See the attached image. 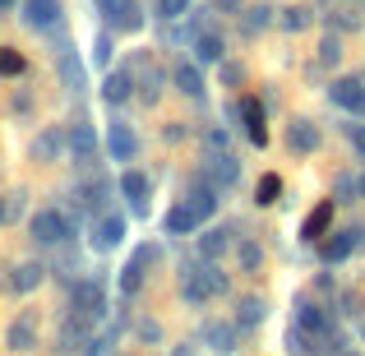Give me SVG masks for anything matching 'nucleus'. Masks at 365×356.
<instances>
[{
    "mask_svg": "<svg viewBox=\"0 0 365 356\" xmlns=\"http://www.w3.org/2000/svg\"><path fill=\"white\" fill-rule=\"evenodd\" d=\"M319 143H324V134H319L314 121H292L287 125V148L292 153H319Z\"/></svg>",
    "mask_w": 365,
    "mask_h": 356,
    "instance_id": "nucleus-17",
    "label": "nucleus"
},
{
    "mask_svg": "<svg viewBox=\"0 0 365 356\" xmlns=\"http://www.w3.org/2000/svg\"><path fill=\"white\" fill-rule=\"evenodd\" d=\"M28 70V61L14 51V46H0V79H19Z\"/></svg>",
    "mask_w": 365,
    "mask_h": 356,
    "instance_id": "nucleus-34",
    "label": "nucleus"
},
{
    "mask_svg": "<svg viewBox=\"0 0 365 356\" xmlns=\"http://www.w3.org/2000/svg\"><path fill=\"white\" fill-rule=\"evenodd\" d=\"M329 102L342 107V111H351V116H365V79H361V74H342V79H333Z\"/></svg>",
    "mask_w": 365,
    "mask_h": 356,
    "instance_id": "nucleus-7",
    "label": "nucleus"
},
{
    "mask_svg": "<svg viewBox=\"0 0 365 356\" xmlns=\"http://www.w3.org/2000/svg\"><path fill=\"white\" fill-rule=\"evenodd\" d=\"M5 347L9 352H37V315L24 310L14 324L5 329Z\"/></svg>",
    "mask_w": 365,
    "mask_h": 356,
    "instance_id": "nucleus-14",
    "label": "nucleus"
},
{
    "mask_svg": "<svg viewBox=\"0 0 365 356\" xmlns=\"http://www.w3.org/2000/svg\"><path fill=\"white\" fill-rule=\"evenodd\" d=\"M347 139L356 143V153L365 158V125H347Z\"/></svg>",
    "mask_w": 365,
    "mask_h": 356,
    "instance_id": "nucleus-42",
    "label": "nucleus"
},
{
    "mask_svg": "<svg viewBox=\"0 0 365 356\" xmlns=\"http://www.w3.org/2000/svg\"><path fill=\"white\" fill-rule=\"evenodd\" d=\"M185 208L199 218V223H208V218L217 213V185H213V180H195L190 195H185Z\"/></svg>",
    "mask_w": 365,
    "mask_h": 356,
    "instance_id": "nucleus-16",
    "label": "nucleus"
},
{
    "mask_svg": "<svg viewBox=\"0 0 365 356\" xmlns=\"http://www.w3.org/2000/svg\"><path fill=\"white\" fill-rule=\"evenodd\" d=\"M329 223H333V199H324V204L310 208V218L301 223V240H319L324 232H329Z\"/></svg>",
    "mask_w": 365,
    "mask_h": 356,
    "instance_id": "nucleus-25",
    "label": "nucleus"
},
{
    "mask_svg": "<svg viewBox=\"0 0 365 356\" xmlns=\"http://www.w3.org/2000/svg\"><path fill=\"white\" fill-rule=\"evenodd\" d=\"M120 240H125V213H98V223H93V250L107 255Z\"/></svg>",
    "mask_w": 365,
    "mask_h": 356,
    "instance_id": "nucleus-12",
    "label": "nucleus"
},
{
    "mask_svg": "<svg viewBox=\"0 0 365 356\" xmlns=\"http://www.w3.org/2000/svg\"><path fill=\"white\" fill-rule=\"evenodd\" d=\"M227 250H232V232H227V227H208V232L199 236V255L204 259H222Z\"/></svg>",
    "mask_w": 365,
    "mask_h": 356,
    "instance_id": "nucleus-26",
    "label": "nucleus"
},
{
    "mask_svg": "<svg viewBox=\"0 0 365 356\" xmlns=\"http://www.w3.org/2000/svg\"><path fill=\"white\" fill-rule=\"evenodd\" d=\"M277 195H282V176L277 171H264L255 185V204H277Z\"/></svg>",
    "mask_w": 365,
    "mask_h": 356,
    "instance_id": "nucleus-31",
    "label": "nucleus"
},
{
    "mask_svg": "<svg viewBox=\"0 0 365 356\" xmlns=\"http://www.w3.org/2000/svg\"><path fill=\"white\" fill-rule=\"evenodd\" d=\"M204 342H208V347H213V352H232L236 347V333H232V324H204Z\"/></svg>",
    "mask_w": 365,
    "mask_h": 356,
    "instance_id": "nucleus-30",
    "label": "nucleus"
},
{
    "mask_svg": "<svg viewBox=\"0 0 365 356\" xmlns=\"http://www.w3.org/2000/svg\"><path fill=\"white\" fill-rule=\"evenodd\" d=\"M19 19L33 33H56L65 24V9H61V0H19Z\"/></svg>",
    "mask_w": 365,
    "mask_h": 356,
    "instance_id": "nucleus-3",
    "label": "nucleus"
},
{
    "mask_svg": "<svg viewBox=\"0 0 365 356\" xmlns=\"http://www.w3.org/2000/svg\"><path fill=\"white\" fill-rule=\"evenodd\" d=\"M65 148H70L74 167H93L98 162V130L88 121H74V130L65 134Z\"/></svg>",
    "mask_w": 365,
    "mask_h": 356,
    "instance_id": "nucleus-8",
    "label": "nucleus"
},
{
    "mask_svg": "<svg viewBox=\"0 0 365 356\" xmlns=\"http://www.w3.org/2000/svg\"><path fill=\"white\" fill-rule=\"evenodd\" d=\"M42 278H46V268H42V264H33V259H28V264H19L14 273H9V292L28 296V292H37V287H42Z\"/></svg>",
    "mask_w": 365,
    "mask_h": 356,
    "instance_id": "nucleus-24",
    "label": "nucleus"
},
{
    "mask_svg": "<svg viewBox=\"0 0 365 356\" xmlns=\"http://www.w3.org/2000/svg\"><path fill=\"white\" fill-rule=\"evenodd\" d=\"M9 223V195H0V227Z\"/></svg>",
    "mask_w": 365,
    "mask_h": 356,
    "instance_id": "nucleus-46",
    "label": "nucleus"
},
{
    "mask_svg": "<svg viewBox=\"0 0 365 356\" xmlns=\"http://www.w3.org/2000/svg\"><path fill=\"white\" fill-rule=\"evenodd\" d=\"M107 158L111 162H134V158H139V134H134L125 121H111V130H107Z\"/></svg>",
    "mask_w": 365,
    "mask_h": 356,
    "instance_id": "nucleus-11",
    "label": "nucleus"
},
{
    "mask_svg": "<svg viewBox=\"0 0 365 356\" xmlns=\"http://www.w3.org/2000/svg\"><path fill=\"white\" fill-rule=\"evenodd\" d=\"M356 190H361V199H365V171H361V176H356Z\"/></svg>",
    "mask_w": 365,
    "mask_h": 356,
    "instance_id": "nucleus-48",
    "label": "nucleus"
},
{
    "mask_svg": "<svg viewBox=\"0 0 365 356\" xmlns=\"http://www.w3.org/2000/svg\"><path fill=\"white\" fill-rule=\"evenodd\" d=\"M171 356H195V347H190V342H180V347L171 352Z\"/></svg>",
    "mask_w": 365,
    "mask_h": 356,
    "instance_id": "nucleus-47",
    "label": "nucleus"
},
{
    "mask_svg": "<svg viewBox=\"0 0 365 356\" xmlns=\"http://www.w3.org/2000/svg\"><path fill=\"white\" fill-rule=\"evenodd\" d=\"M227 292V278L217 268V259H204V264H180V296L190 305H208L213 296Z\"/></svg>",
    "mask_w": 365,
    "mask_h": 356,
    "instance_id": "nucleus-1",
    "label": "nucleus"
},
{
    "mask_svg": "<svg viewBox=\"0 0 365 356\" xmlns=\"http://www.w3.org/2000/svg\"><path fill=\"white\" fill-rule=\"evenodd\" d=\"M28 236L37 240V245H65V240L74 236V223L61 213V208H37L33 218H28Z\"/></svg>",
    "mask_w": 365,
    "mask_h": 356,
    "instance_id": "nucleus-2",
    "label": "nucleus"
},
{
    "mask_svg": "<svg viewBox=\"0 0 365 356\" xmlns=\"http://www.w3.org/2000/svg\"><path fill=\"white\" fill-rule=\"evenodd\" d=\"M273 14H277L273 5H250V9H245V33H250V37H255V33H264L268 24H277Z\"/></svg>",
    "mask_w": 365,
    "mask_h": 356,
    "instance_id": "nucleus-32",
    "label": "nucleus"
},
{
    "mask_svg": "<svg viewBox=\"0 0 365 356\" xmlns=\"http://www.w3.org/2000/svg\"><path fill=\"white\" fill-rule=\"evenodd\" d=\"M361 338H365V324H361Z\"/></svg>",
    "mask_w": 365,
    "mask_h": 356,
    "instance_id": "nucleus-50",
    "label": "nucleus"
},
{
    "mask_svg": "<svg viewBox=\"0 0 365 356\" xmlns=\"http://www.w3.org/2000/svg\"><path fill=\"white\" fill-rule=\"evenodd\" d=\"M342 61V37L338 33H324L319 37V65H338Z\"/></svg>",
    "mask_w": 365,
    "mask_h": 356,
    "instance_id": "nucleus-37",
    "label": "nucleus"
},
{
    "mask_svg": "<svg viewBox=\"0 0 365 356\" xmlns=\"http://www.w3.org/2000/svg\"><path fill=\"white\" fill-rule=\"evenodd\" d=\"M213 5H217V9H227V14H236V9H245L241 0H213Z\"/></svg>",
    "mask_w": 365,
    "mask_h": 356,
    "instance_id": "nucleus-45",
    "label": "nucleus"
},
{
    "mask_svg": "<svg viewBox=\"0 0 365 356\" xmlns=\"http://www.w3.org/2000/svg\"><path fill=\"white\" fill-rule=\"evenodd\" d=\"M130 93H134L130 70H107V79H102V102H107V107H120Z\"/></svg>",
    "mask_w": 365,
    "mask_h": 356,
    "instance_id": "nucleus-23",
    "label": "nucleus"
},
{
    "mask_svg": "<svg viewBox=\"0 0 365 356\" xmlns=\"http://www.w3.org/2000/svg\"><path fill=\"white\" fill-rule=\"evenodd\" d=\"M338 356H351V352H338Z\"/></svg>",
    "mask_w": 365,
    "mask_h": 356,
    "instance_id": "nucleus-51",
    "label": "nucleus"
},
{
    "mask_svg": "<svg viewBox=\"0 0 365 356\" xmlns=\"http://www.w3.org/2000/svg\"><path fill=\"white\" fill-rule=\"evenodd\" d=\"M222 83H232V88H241L245 83V70L236 61H222Z\"/></svg>",
    "mask_w": 365,
    "mask_h": 356,
    "instance_id": "nucleus-41",
    "label": "nucleus"
},
{
    "mask_svg": "<svg viewBox=\"0 0 365 356\" xmlns=\"http://www.w3.org/2000/svg\"><path fill=\"white\" fill-rule=\"evenodd\" d=\"M236 259H241V273H259V264H264L259 240H236Z\"/></svg>",
    "mask_w": 365,
    "mask_h": 356,
    "instance_id": "nucleus-33",
    "label": "nucleus"
},
{
    "mask_svg": "<svg viewBox=\"0 0 365 356\" xmlns=\"http://www.w3.org/2000/svg\"><path fill=\"white\" fill-rule=\"evenodd\" d=\"M158 83H162V70H148V74H143V79H139V93H143V98H148V102H158Z\"/></svg>",
    "mask_w": 365,
    "mask_h": 356,
    "instance_id": "nucleus-39",
    "label": "nucleus"
},
{
    "mask_svg": "<svg viewBox=\"0 0 365 356\" xmlns=\"http://www.w3.org/2000/svg\"><path fill=\"white\" fill-rule=\"evenodd\" d=\"M264 310H268V305L259 301V296H245V301L236 305V329H255V324H264Z\"/></svg>",
    "mask_w": 365,
    "mask_h": 356,
    "instance_id": "nucleus-28",
    "label": "nucleus"
},
{
    "mask_svg": "<svg viewBox=\"0 0 365 356\" xmlns=\"http://www.w3.org/2000/svg\"><path fill=\"white\" fill-rule=\"evenodd\" d=\"M195 227H199V218L190 213V208H185V199H180V204L167 213V236H185V232H195Z\"/></svg>",
    "mask_w": 365,
    "mask_h": 356,
    "instance_id": "nucleus-29",
    "label": "nucleus"
},
{
    "mask_svg": "<svg viewBox=\"0 0 365 356\" xmlns=\"http://www.w3.org/2000/svg\"><path fill=\"white\" fill-rule=\"evenodd\" d=\"M236 111H241V121H245V139L264 148L268 130H264V107H259V98H241V107H236Z\"/></svg>",
    "mask_w": 365,
    "mask_h": 356,
    "instance_id": "nucleus-21",
    "label": "nucleus"
},
{
    "mask_svg": "<svg viewBox=\"0 0 365 356\" xmlns=\"http://www.w3.org/2000/svg\"><path fill=\"white\" fill-rule=\"evenodd\" d=\"M208 148H213V153L227 148V130H208Z\"/></svg>",
    "mask_w": 365,
    "mask_h": 356,
    "instance_id": "nucleus-43",
    "label": "nucleus"
},
{
    "mask_svg": "<svg viewBox=\"0 0 365 356\" xmlns=\"http://www.w3.org/2000/svg\"><path fill=\"white\" fill-rule=\"evenodd\" d=\"M56 70H61V83H65V93H83L88 74H83V61L74 56V46H61V51H56Z\"/></svg>",
    "mask_w": 365,
    "mask_h": 356,
    "instance_id": "nucleus-15",
    "label": "nucleus"
},
{
    "mask_svg": "<svg viewBox=\"0 0 365 356\" xmlns=\"http://www.w3.org/2000/svg\"><path fill=\"white\" fill-rule=\"evenodd\" d=\"M120 195L130 199V213H134V218H148V195H153V180L143 176L139 167H125V176H120Z\"/></svg>",
    "mask_w": 365,
    "mask_h": 356,
    "instance_id": "nucleus-9",
    "label": "nucleus"
},
{
    "mask_svg": "<svg viewBox=\"0 0 365 356\" xmlns=\"http://www.w3.org/2000/svg\"><path fill=\"white\" fill-rule=\"evenodd\" d=\"M111 51H116L111 33H98V42H93V65H102V70H107V65H111Z\"/></svg>",
    "mask_w": 365,
    "mask_h": 356,
    "instance_id": "nucleus-38",
    "label": "nucleus"
},
{
    "mask_svg": "<svg viewBox=\"0 0 365 356\" xmlns=\"http://www.w3.org/2000/svg\"><path fill=\"white\" fill-rule=\"evenodd\" d=\"M9 5H19V0H0V14H5V9H9Z\"/></svg>",
    "mask_w": 365,
    "mask_h": 356,
    "instance_id": "nucleus-49",
    "label": "nucleus"
},
{
    "mask_svg": "<svg viewBox=\"0 0 365 356\" xmlns=\"http://www.w3.org/2000/svg\"><path fill=\"white\" fill-rule=\"evenodd\" d=\"M70 310L83 315V320H102L107 315V292H102L98 278H83V283L70 287Z\"/></svg>",
    "mask_w": 365,
    "mask_h": 356,
    "instance_id": "nucleus-6",
    "label": "nucleus"
},
{
    "mask_svg": "<svg viewBox=\"0 0 365 356\" xmlns=\"http://www.w3.org/2000/svg\"><path fill=\"white\" fill-rule=\"evenodd\" d=\"M277 28H282V33H305V28H310V9H305V5L277 9Z\"/></svg>",
    "mask_w": 365,
    "mask_h": 356,
    "instance_id": "nucleus-27",
    "label": "nucleus"
},
{
    "mask_svg": "<svg viewBox=\"0 0 365 356\" xmlns=\"http://www.w3.org/2000/svg\"><path fill=\"white\" fill-rule=\"evenodd\" d=\"M185 14H190V0H158L153 5V19H162V24H176Z\"/></svg>",
    "mask_w": 365,
    "mask_h": 356,
    "instance_id": "nucleus-36",
    "label": "nucleus"
},
{
    "mask_svg": "<svg viewBox=\"0 0 365 356\" xmlns=\"http://www.w3.org/2000/svg\"><path fill=\"white\" fill-rule=\"evenodd\" d=\"M208 180H213V185H236V180H241V162L232 158V153H213V158H208Z\"/></svg>",
    "mask_w": 365,
    "mask_h": 356,
    "instance_id": "nucleus-22",
    "label": "nucleus"
},
{
    "mask_svg": "<svg viewBox=\"0 0 365 356\" xmlns=\"http://www.w3.org/2000/svg\"><path fill=\"white\" fill-rule=\"evenodd\" d=\"M134 333H139L143 342H158L162 338V324L158 320H139V324H134Z\"/></svg>",
    "mask_w": 365,
    "mask_h": 356,
    "instance_id": "nucleus-40",
    "label": "nucleus"
},
{
    "mask_svg": "<svg viewBox=\"0 0 365 356\" xmlns=\"http://www.w3.org/2000/svg\"><path fill=\"white\" fill-rule=\"evenodd\" d=\"M292 324H296V329H305L314 342H329V315H324L310 296H301V301H296V320Z\"/></svg>",
    "mask_w": 365,
    "mask_h": 356,
    "instance_id": "nucleus-13",
    "label": "nucleus"
},
{
    "mask_svg": "<svg viewBox=\"0 0 365 356\" xmlns=\"http://www.w3.org/2000/svg\"><path fill=\"white\" fill-rule=\"evenodd\" d=\"M28 153H33V162L51 167V162H61V153H65V134L56 130V125H46V130L33 139V148H28Z\"/></svg>",
    "mask_w": 365,
    "mask_h": 356,
    "instance_id": "nucleus-19",
    "label": "nucleus"
},
{
    "mask_svg": "<svg viewBox=\"0 0 365 356\" xmlns=\"http://www.w3.org/2000/svg\"><path fill=\"white\" fill-rule=\"evenodd\" d=\"M158 255H162L158 245H139V250H134L130 264L120 268V296H139V292H143V283H148V268L158 264Z\"/></svg>",
    "mask_w": 365,
    "mask_h": 356,
    "instance_id": "nucleus-5",
    "label": "nucleus"
},
{
    "mask_svg": "<svg viewBox=\"0 0 365 356\" xmlns=\"http://www.w3.org/2000/svg\"><path fill=\"white\" fill-rule=\"evenodd\" d=\"M171 83H176V93H180V98H190V102L204 98V74H199L195 61H180L176 70H171Z\"/></svg>",
    "mask_w": 365,
    "mask_h": 356,
    "instance_id": "nucleus-20",
    "label": "nucleus"
},
{
    "mask_svg": "<svg viewBox=\"0 0 365 356\" xmlns=\"http://www.w3.org/2000/svg\"><path fill=\"white\" fill-rule=\"evenodd\" d=\"M361 245H365V227H347V232H333V240H324L319 259H324V264H342V259L356 255Z\"/></svg>",
    "mask_w": 365,
    "mask_h": 356,
    "instance_id": "nucleus-10",
    "label": "nucleus"
},
{
    "mask_svg": "<svg viewBox=\"0 0 365 356\" xmlns=\"http://www.w3.org/2000/svg\"><path fill=\"white\" fill-rule=\"evenodd\" d=\"M93 5H98L102 19H107L111 33H139V28H143L139 0H93Z\"/></svg>",
    "mask_w": 365,
    "mask_h": 356,
    "instance_id": "nucleus-4",
    "label": "nucleus"
},
{
    "mask_svg": "<svg viewBox=\"0 0 365 356\" xmlns=\"http://www.w3.org/2000/svg\"><path fill=\"white\" fill-rule=\"evenodd\" d=\"M342 305H347L342 315H361V296H356V292H347V296H342Z\"/></svg>",
    "mask_w": 365,
    "mask_h": 356,
    "instance_id": "nucleus-44",
    "label": "nucleus"
},
{
    "mask_svg": "<svg viewBox=\"0 0 365 356\" xmlns=\"http://www.w3.org/2000/svg\"><path fill=\"white\" fill-rule=\"evenodd\" d=\"M314 347H319V342H314L305 329H296V324L287 329V352H292V356H314Z\"/></svg>",
    "mask_w": 365,
    "mask_h": 356,
    "instance_id": "nucleus-35",
    "label": "nucleus"
},
{
    "mask_svg": "<svg viewBox=\"0 0 365 356\" xmlns=\"http://www.w3.org/2000/svg\"><path fill=\"white\" fill-rule=\"evenodd\" d=\"M190 51H195V65H222V61H227L222 33H213V28H204V33L190 42Z\"/></svg>",
    "mask_w": 365,
    "mask_h": 356,
    "instance_id": "nucleus-18",
    "label": "nucleus"
}]
</instances>
